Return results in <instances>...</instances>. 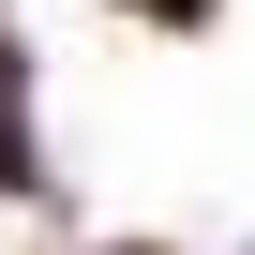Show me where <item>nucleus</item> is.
<instances>
[{
    "label": "nucleus",
    "mask_w": 255,
    "mask_h": 255,
    "mask_svg": "<svg viewBox=\"0 0 255 255\" xmlns=\"http://www.w3.org/2000/svg\"><path fill=\"white\" fill-rule=\"evenodd\" d=\"M120 15H150V30H195V15H210V0H120Z\"/></svg>",
    "instance_id": "obj_1"
}]
</instances>
